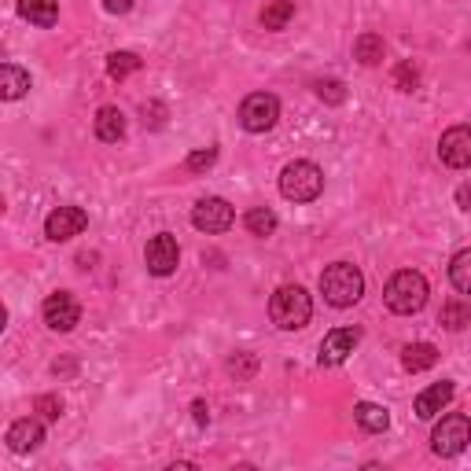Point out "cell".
<instances>
[{
    "instance_id": "cell-1",
    "label": "cell",
    "mask_w": 471,
    "mask_h": 471,
    "mask_svg": "<svg viewBox=\"0 0 471 471\" xmlns=\"http://www.w3.org/2000/svg\"><path fill=\"white\" fill-rule=\"evenodd\" d=\"M321 295L328 306L335 309H346L353 302H361L365 295V277H361V269L358 265H350V262H335L321 272Z\"/></svg>"
},
{
    "instance_id": "cell-2",
    "label": "cell",
    "mask_w": 471,
    "mask_h": 471,
    "mask_svg": "<svg viewBox=\"0 0 471 471\" xmlns=\"http://www.w3.org/2000/svg\"><path fill=\"white\" fill-rule=\"evenodd\" d=\"M383 298H387V306L395 309V313H402V317L420 313L427 306V280H423V272H416V269L395 272V277L387 280V288H383Z\"/></svg>"
},
{
    "instance_id": "cell-3",
    "label": "cell",
    "mask_w": 471,
    "mask_h": 471,
    "mask_svg": "<svg viewBox=\"0 0 471 471\" xmlns=\"http://www.w3.org/2000/svg\"><path fill=\"white\" fill-rule=\"evenodd\" d=\"M269 317H272V324L284 328V332H298L313 317V302H309V295L298 284H288V288H280L277 295L269 298Z\"/></svg>"
},
{
    "instance_id": "cell-4",
    "label": "cell",
    "mask_w": 471,
    "mask_h": 471,
    "mask_svg": "<svg viewBox=\"0 0 471 471\" xmlns=\"http://www.w3.org/2000/svg\"><path fill=\"white\" fill-rule=\"evenodd\" d=\"M280 191H284V200L291 203H313L317 195L324 191V173L321 166H313L306 159L298 163H288L284 173H280Z\"/></svg>"
},
{
    "instance_id": "cell-5",
    "label": "cell",
    "mask_w": 471,
    "mask_h": 471,
    "mask_svg": "<svg viewBox=\"0 0 471 471\" xmlns=\"http://www.w3.org/2000/svg\"><path fill=\"white\" fill-rule=\"evenodd\" d=\"M277 118H280V100L272 93H251L240 103V126L247 133H269L277 126Z\"/></svg>"
},
{
    "instance_id": "cell-6",
    "label": "cell",
    "mask_w": 471,
    "mask_h": 471,
    "mask_svg": "<svg viewBox=\"0 0 471 471\" xmlns=\"http://www.w3.org/2000/svg\"><path fill=\"white\" fill-rule=\"evenodd\" d=\"M471 442V420L464 413H453V416H442V423L435 427V435H431V449L439 457H457L464 453Z\"/></svg>"
},
{
    "instance_id": "cell-7",
    "label": "cell",
    "mask_w": 471,
    "mask_h": 471,
    "mask_svg": "<svg viewBox=\"0 0 471 471\" xmlns=\"http://www.w3.org/2000/svg\"><path fill=\"white\" fill-rule=\"evenodd\" d=\"M144 262H147V272L151 277H170V272H177L181 265V247L170 232H159L147 240V251H144Z\"/></svg>"
},
{
    "instance_id": "cell-8",
    "label": "cell",
    "mask_w": 471,
    "mask_h": 471,
    "mask_svg": "<svg viewBox=\"0 0 471 471\" xmlns=\"http://www.w3.org/2000/svg\"><path fill=\"white\" fill-rule=\"evenodd\" d=\"M232 221H236V210H232L225 200H218V195H210V200H200V203H195V210H191V225L200 228V232H207V236L228 232Z\"/></svg>"
},
{
    "instance_id": "cell-9",
    "label": "cell",
    "mask_w": 471,
    "mask_h": 471,
    "mask_svg": "<svg viewBox=\"0 0 471 471\" xmlns=\"http://www.w3.org/2000/svg\"><path fill=\"white\" fill-rule=\"evenodd\" d=\"M89 225V214L82 207H56L45 221V236L52 244H63V240H74V236H82Z\"/></svg>"
},
{
    "instance_id": "cell-10",
    "label": "cell",
    "mask_w": 471,
    "mask_h": 471,
    "mask_svg": "<svg viewBox=\"0 0 471 471\" xmlns=\"http://www.w3.org/2000/svg\"><path fill=\"white\" fill-rule=\"evenodd\" d=\"M77 321H82V306L70 291H56L45 298V324L52 332H74Z\"/></svg>"
},
{
    "instance_id": "cell-11",
    "label": "cell",
    "mask_w": 471,
    "mask_h": 471,
    "mask_svg": "<svg viewBox=\"0 0 471 471\" xmlns=\"http://www.w3.org/2000/svg\"><path fill=\"white\" fill-rule=\"evenodd\" d=\"M439 159L453 170H467L471 166V126H453L442 133L439 140Z\"/></svg>"
},
{
    "instance_id": "cell-12",
    "label": "cell",
    "mask_w": 471,
    "mask_h": 471,
    "mask_svg": "<svg viewBox=\"0 0 471 471\" xmlns=\"http://www.w3.org/2000/svg\"><path fill=\"white\" fill-rule=\"evenodd\" d=\"M358 342H361V332H358V328H335V332H328L324 342H321V365H328V369L342 365Z\"/></svg>"
},
{
    "instance_id": "cell-13",
    "label": "cell",
    "mask_w": 471,
    "mask_h": 471,
    "mask_svg": "<svg viewBox=\"0 0 471 471\" xmlns=\"http://www.w3.org/2000/svg\"><path fill=\"white\" fill-rule=\"evenodd\" d=\"M41 442H45V427H41V420H15L12 427H8V449L12 453H33V449H41Z\"/></svg>"
},
{
    "instance_id": "cell-14",
    "label": "cell",
    "mask_w": 471,
    "mask_h": 471,
    "mask_svg": "<svg viewBox=\"0 0 471 471\" xmlns=\"http://www.w3.org/2000/svg\"><path fill=\"white\" fill-rule=\"evenodd\" d=\"M453 395H457V387H453L449 379H442V383H431V387L423 390V395L416 398V405H413V409H416V416H420V420H435V416H439V413L453 402Z\"/></svg>"
},
{
    "instance_id": "cell-15",
    "label": "cell",
    "mask_w": 471,
    "mask_h": 471,
    "mask_svg": "<svg viewBox=\"0 0 471 471\" xmlns=\"http://www.w3.org/2000/svg\"><path fill=\"white\" fill-rule=\"evenodd\" d=\"M96 137L103 144H118L126 137V114L118 107H100L96 111Z\"/></svg>"
},
{
    "instance_id": "cell-16",
    "label": "cell",
    "mask_w": 471,
    "mask_h": 471,
    "mask_svg": "<svg viewBox=\"0 0 471 471\" xmlns=\"http://www.w3.org/2000/svg\"><path fill=\"white\" fill-rule=\"evenodd\" d=\"M19 15L33 26H56L59 19V0H19Z\"/></svg>"
},
{
    "instance_id": "cell-17",
    "label": "cell",
    "mask_w": 471,
    "mask_h": 471,
    "mask_svg": "<svg viewBox=\"0 0 471 471\" xmlns=\"http://www.w3.org/2000/svg\"><path fill=\"white\" fill-rule=\"evenodd\" d=\"M26 89H30V74L22 67H15V63L0 67V96H4V100H19V96H26Z\"/></svg>"
},
{
    "instance_id": "cell-18",
    "label": "cell",
    "mask_w": 471,
    "mask_h": 471,
    "mask_svg": "<svg viewBox=\"0 0 471 471\" xmlns=\"http://www.w3.org/2000/svg\"><path fill=\"white\" fill-rule=\"evenodd\" d=\"M353 420L361 423V431H369V435H383V431L390 427V413L376 402H361L358 409H353Z\"/></svg>"
},
{
    "instance_id": "cell-19",
    "label": "cell",
    "mask_w": 471,
    "mask_h": 471,
    "mask_svg": "<svg viewBox=\"0 0 471 471\" xmlns=\"http://www.w3.org/2000/svg\"><path fill=\"white\" fill-rule=\"evenodd\" d=\"M435 361H439V350L431 342H413L402 350V365L409 372H427V369H435Z\"/></svg>"
},
{
    "instance_id": "cell-20",
    "label": "cell",
    "mask_w": 471,
    "mask_h": 471,
    "mask_svg": "<svg viewBox=\"0 0 471 471\" xmlns=\"http://www.w3.org/2000/svg\"><path fill=\"white\" fill-rule=\"evenodd\" d=\"M383 52H387V45H383V37H379V33H361L358 41H353V59H358L361 67H376V63H383Z\"/></svg>"
},
{
    "instance_id": "cell-21",
    "label": "cell",
    "mask_w": 471,
    "mask_h": 471,
    "mask_svg": "<svg viewBox=\"0 0 471 471\" xmlns=\"http://www.w3.org/2000/svg\"><path fill=\"white\" fill-rule=\"evenodd\" d=\"M258 19H262L265 30H284L295 19V0H269Z\"/></svg>"
},
{
    "instance_id": "cell-22",
    "label": "cell",
    "mask_w": 471,
    "mask_h": 471,
    "mask_svg": "<svg viewBox=\"0 0 471 471\" xmlns=\"http://www.w3.org/2000/svg\"><path fill=\"white\" fill-rule=\"evenodd\" d=\"M449 280L460 295H471V247L467 251H457L453 262H449Z\"/></svg>"
},
{
    "instance_id": "cell-23",
    "label": "cell",
    "mask_w": 471,
    "mask_h": 471,
    "mask_svg": "<svg viewBox=\"0 0 471 471\" xmlns=\"http://www.w3.org/2000/svg\"><path fill=\"white\" fill-rule=\"evenodd\" d=\"M439 321H442V328L460 332V328H467V324H471V306H467V302H460V298H449V302L442 306V313H439Z\"/></svg>"
},
{
    "instance_id": "cell-24",
    "label": "cell",
    "mask_w": 471,
    "mask_h": 471,
    "mask_svg": "<svg viewBox=\"0 0 471 471\" xmlns=\"http://www.w3.org/2000/svg\"><path fill=\"white\" fill-rule=\"evenodd\" d=\"M244 225H247L251 236H262V240H265V236L277 232V214H272L269 207H254V210H247Z\"/></svg>"
},
{
    "instance_id": "cell-25",
    "label": "cell",
    "mask_w": 471,
    "mask_h": 471,
    "mask_svg": "<svg viewBox=\"0 0 471 471\" xmlns=\"http://www.w3.org/2000/svg\"><path fill=\"white\" fill-rule=\"evenodd\" d=\"M144 63H140V56H133V52H114V56H107V74L114 77V82H126L129 74H137Z\"/></svg>"
},
{
    "instance_id": "cell-26",
    "label": "cell",
    "mask_w": 471,
    "mask_h": 471,
    "mask_svg": "<svg viewBox=\"0 0 471 471\" xmlns=\"http://www.w3.org/2000/svg\"><path fill=\"white\" fill-rule=\"evenodd\" d=\"M218 163V147H200V151H191L188 159H184V170L188 173H203V170H210Z\"/></svg>"
},
{
    "instance_id": "cell-27",
    "label": "cell",
    "mask_w": 471,
    "mask_h": 471,
    "mask_svg": "<svg viewBox=\"0 0 471 471\" xmlns=\"http://www.w3.org/2000/svg\"><path fill=\"white\" fill-rule=\"evenodd\" d=\"M420 85V67L416 63H398V70H395V89H402V93H413Z\"/></svg>"
},
{
    "instance_id": "cell-28",
    "label": "cell",
    "mask_w": 471,
    "mask_h": 471,
    "mask_svg": "<svg viewBox=\"0 0 471 471\" xmlns=\"http://www.w3.org/2000/svg\"><path fill=\"white\" fill-rule=\"evenodd\" d=\"M228 372H232L236 379H240V383H244V379H251V376L258 372V361H254V353H236V358L228 361Z\"/></svg>"
},
{
    "instance_id": "cell-29",
    "label": "cell",
    "mask_w": 471,
    "mask_h": 471,
    "mask_svg": "<svg viewBox=\"0 0 471 471\" xmlns=\"http://www.w3.org/2000/svg\"><path fill=\"white\" fill-rule=\"evenodd\" d=\"M317 96H321L324 103L339 107V103L346 100V85L339 82V77H328V82H317Z\"/></svg>"
},
{
    "instance_id": "cell-30",
    "label": "cell",
    "mask_w": 471,
    "mask_h": 471,
    "mask_svg": "<svg viewBox=\"0 0 471 471\" xmlns=\"http://www.w3.org/2000/svg\"><path fill=\"white\" fill-rule=\"evenodd\" d=\"M140 114H144V126H151V129H159V126L166 122V103H159V100H151V103H144V107H140Z\"/></svg>"
},
{
    "instance_id": "cell-31",
    "label": "cell",
    "mask_w": 471,
    "mask_h": 471,
    "mask_svg": "<svg viewBox=\"0 0 471 471\" xmlns=\"http://www.w3.org/2000/svg\"><path fill=\"white\" fill-rule=\"evenodd\" d=\"M33 409L41 413L45 420H59V416H63V402H59L56 395H41V398L33 402Z\"/></svg>"
},
{
    "instance_id": "cell-32",
    "label": "cell",
    "mask_w": 471,
    "mask_h": 471,
    "mask_svg": "<svg viewBox=\"0 0 471 471\" xmlns=\"http://www.w3.org/2000/svg\"><path fill=\"white\" fill-rule=\"evenodd\" d=\"M457 207H460L464 214H471V181H464V184L457 188Z\"/></svg>"
},
{
    "instance_id": "cell-33",
    "label": "cell",
    "mask_w": 471,
    "mask_h": 471,
    "mask_svg": "<svg viewBox=\"0 0 471 471\" xmlns=\"http://www.w3.org/2000/svg\"><path fill=\"white\" fill-rule=\"evenodd\" d=\"M133 4H137V0H103V8H107L111 15H126Z\"/></svg>"
},
{
    "instance_id": "cell-34",
    "label": "cell",
    "mask_w": 471,
    "mask_h": 471,
    "mask_svg": "<svg viewBox=\"0 0 471 471\" xmlns=\"http://www.w3.org/2000/svg\"><path fill=\"white\" fill-rule=\"evenodd\" d=\"M191 420L200 423V427H207V423H210V409H207V402H195V405H191Z\"/></svg>"
}]
</instances>
